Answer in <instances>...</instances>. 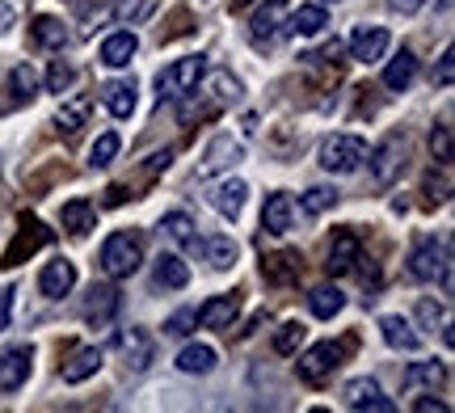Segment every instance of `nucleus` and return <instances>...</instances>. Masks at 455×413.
<instances>
[{"label": "nucleus", "mask_w": 455, "mask_h": 413, "mask_svg": "<svg viewBox=\"0 0 455 413\" xmlns=\"http://www.w3.org/2000/svg\"><path fill=\"white\" fill-rule=\"evenodd\" d=\"M207 72V60L203 55H186V60H173V64L161 72V101H181L186 93H195V84L203 81Z\"/></svg>", "instance_id": "nucleus-1"}, {"label": "nucleus", "mask_w": 455, "mask_h": 413, "mask_svg": "<svg viewBox=\"0 0 455 413\" xmlns=\"http://www.w3.org/2000/svg\"><path fill=\"white\" fill-rule=\"evenodd\" d=\"M140 241L131 236V232H114L110 241L101 245V270L110 274V279H131L135 270H140Z\"/></svg>", "instance_id": "nucleus-2"}, {"label": "nucleus", "mask_w": 455, "mask_h": 413, "mask_svg": "<svg viewBox=\"0 0 455 413\" xmlns=\"http://www.w3.org/2000/svg\"><path fill=\"white\" fill-rule=\"evenodd\" d=\"M367 161V144L358 135H329L321 144V169L329 173H355Z\"/></svg>", "instance_id": "nucleus-3"}, {"label": "nucleus", "mask_w": 455, "mask_h": 413, "mask_svg": "<svg viewBox=\"0 0 455 413\" xmlns=\"http://www.w3.org/2000/svg\"><path fill=\"white\" fill-rule=\"evenodd\" d=\"M409 274L430 282L435 274H451V245L447 241H418V249L409 253Z\"/></svg>", "instance_id": "nucleus-4"}, {"label": "nucleus", "mask_w": 455, "mask_h": 413, "mask_svg": "<svg viewBox=\"0 0 455 413\" xmlns=\"http://www.w3.org/2000/svg\"><path fill=\"white\" fill-rule=\"evenodd\" d=\"M341 401L350 405V409H371V413H392V401L379 393V384L367 380V376H358L341 388Z\"/></svg>", "instance_id": "nucleus-5"}, {"label": "nucleus", "mask_w": 455, "mask_h": 413, "mask_svg": "<svg viewBox=\"0 0 455 413\" xmlns=\"http://www.w3.org/2000/svg\"><path fill=\"white\" fill-rule=\"evenodd\" d=\"M388 43H392V34L384 26H358L350 34V55H355L358 64H375V60H384Z\"/></svg>", "instance_id": "nucleus-6"}, {"label": "nucleus", "mask_w": 455, "mask_h": 413, "mask_svg": "<svg viewBox=\"0 0 455 413\" xmlns=\"http://www.w3.org/2000/svg\"><path fill=\"white\" fill-rule=\"evenodd\" d=\"M401 165H405V139H396V135L384 139V144L371 152V178L379 186H388L392 178L401 173Z\"/></svg>", "instance_id": "nucleus-7"}, {"label": "nucleus", "mask_w": 455, "mask_h": 413, "mask_svg": "<svg viewBox=\"0 0 455 413\" xmlns=\"http://www.w3.org/2000/svg\"><path fill=\"white\" fill-rule=\"evenodd\" d=\"M338 359H341V346H333V342H321V346H312L304 359H299V376L308 384H321L338 367Z\"/></svg>", "instance_id": "nucleus-8"}, {"label": "nucleus", "mask_w": 455, "mask_h": 413, "mask_svg": "<svg viewBox=\"0 0 455 413\" xmlns=\"http://www.w3.org/2000/svg\"><path fill=\"white\" fill-rule=\"evenodd\" d=\"M30 380V346H9L0 354V388L13 393Z\"/></svg>", "instance_id": "nucleus-9"}, {"label": "nucleus", "mask_w": 455, "mask_h": 413, "mask_svg": "<svg viewBox=\"0 0 455 413\" xmlns=\"http://www.w3.org/2000/svg\"><path fill=\"white\" fill-rule=\"evenodd\" d=\"M76 287V266L72 262H47L43 274H38V291L47 299H64L68 291Z\"/></svg>", "instance_id": "nucleus-10"}, {"label": "nucleus", "mask_w": 455, "mask_h": 413, "mask_svg": "<svg viewBox=\"0 0 455 413\" xmlns=\"http://www.w3.org/2000/svg\"><path fill=\"white\" fill-rule=\"evenodd\" d=\"M236 313H241V299L236 296H215L198 308L195 321L203 325V330H228V325L236 321Z\"/></svg>", "instance_id": "nucleus-11"}, {"label": "nucleus", "mask_w": 455, "mask_h": 413, "mask_svg": "<svg viewBox=\"0 0 455 413\" xmlns=\"http://www.w3.org/2000/svg\"><path fill=\"white\" fill-rule=\"evenodd\" d=\"M244 156L241 139H232V135H220V139H212V148H207V156H203V178H212V173H224L228 165H236Z\"/></svg>", "instance_id": "nucleus-12"}, {"label": "nucleus", "mask_w": 455, "mask_h": 413, "mask_svg": "<svg viewBox=\"0 0 455 413\" xmlns=\"http://www.w3.org/2000/svg\"><path fill=\"white\" fill-rule=\"evenodd\" d=\"M47 241H51V232L43 228L38 219H26V224H21V232H17V241H13L9 249H4V262H0V266H17L21 258H26V253H34V249H43Z\"/></svg>", "instance_id": "nucleus-13"}, {"label": "nucleus", "mask_w": 455, "mask_h": 413, "mask_svg": "<svg viewBox=\"0 0 455 413\" xmlns=\"http://www.w3.org/2000/svg\"><path fill=\"white\" fill-rule=\"evenodd\" d=\"M379 330H384V342H388L392 350H405V354H418V350H422V333H413V325H409L405 316H384Z\"/></svg>", "instance_id": "nucleus-14"}, {"label": "nucleus", "mask_w": 455, "mask_h": 413, "mask_svg": "<svg viewBox=\"0 0 455 413\" xmlns=\"http://www.w3.org/2000/svg\"><path fill=\"white\" fill-rule=\"evenodd\" d=\"M291 215H295V207H291V195H270L266 199V207H261V228L266 232H275V236H283V232H291Z\"/></svg>", "instance_id": "nucleus-15"}, {"label": "nucleus", "mask_w": 455, "mask_h": 413, "mask_svg": "<svg viewBox=\"0 0 455 413\" xmlns=\"http://www.w3.org/2000/svg\"><path fill=\"white\" fill-rule=\"evenodd\" d=\"M135 51H140V38H135L131 30H118L101 43V64L106 68H127L131 60H135Z\"/></svg>", "instance_id": "nucleus-16"}, {"label": "nucleus", "mask_w": 455, "mask_h": 413, "mask_svg": "<svg viewBox=\"0 0 455 413\" xmlns=\"http://www.w3.org/2000/svg\"><path fill=\"white\" fill-rule=\"evenodd\" d=\"M283 21H287V0H266L258 13H253V38H258V43H270V38L283 30Z\"/></svg>", "instance_id": "nucleus-17"}, {"label": "nucleus", "mask_w": 455, "mask_h": 413, "mask_svg": "<svg viewBox=\"0 0 455 413\" xmlns=\"http://www.w3.org/2000/svg\"><path fill=\"white\" fill-rule=\"evenodd\" d=\"M355 262H358V236L355 232H338L333 245H329L325 270L329 274H346V270H355Z\"/></svg>", "instance_id": "nucleus-18"}, {"label": "nucleus", "mask_w": 455, "mask_h": 413, "mask_svg": "<svg viewBox=\"0 0 455 413\" xmlns=\"http://www.w3.org/2000/svg\"><path fill=\"white\" fill-rule=\"evenodd\" d=\"M101 101L114 118H131L135 115V81H110L101 84Z\"/></svg>", "instance_id": "nucleus-19"}, {"label": "nucleus", "mask_w": 455, "mask_h": 413, "mask_svg": "<svg viewBox=\"0 0 455 413\" xmlns=\"http://www.w3.org/2000/svg\"><path fill=\"white\" fill-rule=\"evenodd\" d=\"M152 279H156V287H164V291H178V287L190 282V270H186V262H181L178 253H161V258H156V270H152Z\"/></svg>", "instance_id": "nucleus-20"}, {"label": "nucleus", "mask_w": 455, "mask_h": 413, "mask_svg": "<svg viewBox=\"0 0 455 413\" xmlns=\"http://www.w3.org/2000/svg\"><path fill=\"white\" fill-rule=\"evenodd\" d=\"M244 195H249V186H244V182H232V178H228V182H220L212 190V203H215V211H220V215L236 219V215H241V207H244Z\"/></svg>", "instance_id": "nucleus-21"}, {"label": "nucleus", "mask_w": 455, "mask_h": 413, "mask_svg": "<svg viewBox=\"0 0 455 413\" xmlns=\"http://www.w3.org/2000/svg\"><path fill=\"white\" fill-rule=\"evenodd\" d=\"M101 371V350H76L72 354V363H64V384H84L89 376H98Z\"/></svg>", "instance_id": "nucleus-22"}, {"label": "nucleus", "mask_w": 455, "mask_h": 413, "mask_svg": "<svg viewBox=\"0 0 455 413\" xmlns=\"http://www.w3.org/2000/svg\"><path fill=\"white\" fill-rule=\"evenodd\" d=\"M413 76H418V60H413V51H401V55L384 68V84H388L392 93H405Z\"/></svg>", "instance_id": "nucleus-23"}, {"label": "nucleus", "mask_w": 455, "mask_h": 413, "mask_svg": "<svg viewBox=\"0 0 455 413\" xmlns=\"http://www.w3.org/2000/svg\"><path fill=\"white\" fill-rule=\"evenodd\" d=\"M89 110H93V101L89 98H72L60 106V115H55V123H60V131L64 135H76L89 123Z\"/></svg>", "instance_id": "nucleus-24"}, {"label": "nucleus", "mask_w": 455, "mask_h": 413, "mask_svg": "<svg viewBox=\"0 0 455 413\" xmlns=\"http://www.w3.org/2000/svg\"><path fill=\"white\" fill-rule=\"evenodd\" d=\"M98 224V211H93V203H84V199H72L64 203V228L72 232V236H84V232Z\"/></svg>", "instance_id": "nucleus-25"}, {"label": "nucleus", "mask_w": 455, "mask_h": 413, "mask_svg": "<svg viewBox=\"0 0 455 413\" xmlns=\"http://www.w3.org/2000/svg\"><path fill=\"white\" fill-rule=\"evenodd\" d=\"M161 228L169 232V236H173L178 245H186V249H203V241L195 236V219H190L186 211H169V215L161 219Z\"/></svg>", "instance_id": "nucleus-26"}, {"label": "nucleus", "mask_w": 455, "mask_h": 413, "mask_svg": "<svg viewBox=\"0 0 455 413\" xmlns=\"http://www.w3.org/2000/svg\"><path fill=\"white\" fill-rule=\"evenodd\" d=\"M329 26V17H325V9L321 4H299L291 13V21H287V30L291 34H321Z\"/></svg>", "instance_id": "nucleus-27"}, {"label": "nucleus", "mask_w": 455, "mask_h": 413, "mask_svg": "<svg viewBox=\"0 0 455 413\" xmlns=\"http://www.w3.org/2000/svg\"><path fill=\"white\" fill-rule=\"evenodd\" d=\"M178 367L186 376H212L215 371V350L212 346H186L178 354Z\"/></svg>", "instance_id": "nucleus-28"}, {"label": "nucleus", "mask_w": 455, "mask_h": 413, "mask_svg": "<svg viewBox=\"0 0 455 413\" xmlns=\"http://www.w3.org/2000/svg\"><path fill=\"white\" fill-rule=\"evenodd\" d=\"M308 308H312V316L329 321V316H338L341 308H346V296H341L338 287H316V291L308 296Z\"/></svg>", "instance_id": "nucleus-29"}, {"label": "nucleus", "mask_w": 455, "mask_h": 413, "mask_svg": "<svg viewBox=\"0 0 455 413\" xmlns=\"http://www.w3.org/2000/svg\"><path fill=\"white\" fill-rule=\"evenodd\" d=\"M261 274L270 282H291L295 274H299V258H295V253H275V258L261 262Z\"/></svg>", "instance_id": "nucleus-30"}, {"label": "nucleus", "mask_w": 455, "mask_h": 413, "mask_svg": "<svg viewBox=\"0 0 455 413\" xmlns=\"http://www.w3.org/2000/svg\"><path fill=\"white\" fill-rule=\"evenodd\" d=\"M123 346H127L131 371H148V363H152V338H148L144 330H131Z\"/></svg>", "instance_id": "nucleus-31"}, {"label": "nucleus", "mask_w": 455, "mask_h": 413, "mask_svg": "<svg viewBox=\"0 0 455 413\" xmlns=\"http://www.w3.org/2000/svg\"><path fill=\"white\" fill-rule=\"evenodd\" d=\"M443 376H447V371H443V363H413L405 371V393H413V388H439L443 384Z\"/></svg>", "instance_id": "nucleus-32"}, {"label": "nucleus", "mask_w": 455, "mask_h": 413, "mask_svg": "<svg viewBox=\"0 0 455 413\" xmlns=\"http://www.w3.org/2000/svg\"><path fill=\"white\" fill-rule=\"evenodd\" d=\"M203 253H207V262L215 270H228V266L236 262V245H232V236H212V241H203Z\"/></svg>", "instance_id": "nucleus-33"}, {"label": "nucleus", "mask_w": 455, "mask_h": 413, "mask_svg": "<svg viewBox=\"0 0 455 413\" xmlns=\"http://www.w3.org/2000/svg\"><path fill=\"white\" fill-rule=\"evenodd\" d=\"M34 38H38L43 47H64L68 30H64V21H55V17H38V21H34Z\"/></svg>", "instance_id": "nucleus-34"}, {"label": "nucleus", "mask_w": 455, "mask_h": 413, "mask_svg": "<svg viewBox=\"0 0 455 413\" xmlns=\"http://www.w3.org/2000/svg\"><path fill=\"white\" fill-rule=\"evenodd\" d=\"M333 203H338V190H329V186H312L308 195L299 199V207H304L308 215H325Z\"/></svg>", "instance_id": "nucleus-35"}, {"label": "nucleus", "mask_w": 455, "mask_h": 413, "mask_svg": "<svg viewBox=\"0 0 455 413\" xmlns=\"http://www.w3.org/2000/svg\"><path fill=\"white\" fill-rule=\"evenodd\" d=\"M299 342H304V325H299V321H287V325L275 333V350H278V354H295V350H299Z\"/></svg>", "instance_id": "nucleus-36"}, {"label": "nucleus", "mask_w": 455, "mask_h": 413, "mask_svg": "<svg viewBox=\"0 0 455 413\" xmlns=\"http://www.w3.org/2000/svg\"><path fill=\"white\" fill-rule=\"evenodd\" d=\"M118 148H123V139H118L114 131H106V135L98 139V144H93V152H89V161H93L98 169H101V165H110L114 156H118Z\"/></svg>", "instance_id": "nucleus-37"}, {"label": "nucleus", "mask_w": 455, "mask_h": 413, "mask_svg": "<svg viewBox=\"0 0 455 413\" xmlns=\"http://www.w3.org/2000/svg\"><path fill=\"white\" fill-rule=\"evenodd\" d=\"M34 89H38V76H34L30 68H26V64L13 68V93H17V101L34 98Z\"/></svg>", "instance_id": "nucleus-38"}, {"label": "nucleus", "mask_w": 455, "mask_h": 413, "mask_svg": "<svg viewBox=\"0 0 455 413\" xmlns=\"http://www.w3.org/2000/svg\"><path fill=\"white\" fill-rule=\"evenodd\" d=\"M430 148H435V156H439L443 165L451 161V123H439V127H435V135H430Z\"/></svg>", "instance_id": "nucleus-39"}, {"label": "nucleus", "mask_w": 455, "mask_h": 413, "mask_svg": "<svg viewBox=\"0 0 455 413\" xmlns=\"http://www.w3.org/2000/svg\"><path fill=\"white\" fill-rule=\"evenodd\" d=\"M114 308H118V291H110V287H101V291H93V304H89V316H110Z\"/></svg>", "instance_id": "nucleus-40"}, {"label": "nucleus", "mask_w": 455, "mask_h": 413, "mask_svg": "<svg viewBox=\"0 0 455 413\" xmlns=\"http://www.w3.org/2000/svg\"><path fill=\"white\" fill-rule=\"evenodd\" d=\"M68 84H72V68H68L64 60H55V64H51V76H47V89L51 93H64Z\"/></svg>", "instance_id": "nucleus-41"}, {"label": "nucleus", "mask_w": 455, "mask_h": 413, "mask_svg": "<svg viewBox=\"0 0 455 413\" xmlns=\"http://www.w3.org/2000/svg\"><path fill=\"white\" fill-rule=\"evenodd\" d=\"M190 325H195V313H190V308H181L178 316H169L164 333H169V338H186V333H190Z\"/></svg>", "instance_id": "nucleus-42"}, {"label": "nucleus", "mask_w": 455, "mask_h": 413, "mask_svg": "<svg viewBox=\"0 0 455 413\" xmlns=\"http://www.w3.org/2000/svg\"><path fill=\"white\" fill-rule=\"evenodd\" d=\"M451 76H455V55H451V47H447V51H443V60H439V72H435V81L447 89V84H451Z\"/></svg>", "instance_id": "nucleus-43"}, {"label": "nucleus", "mask_w": 455, "mask_h": 413, "mask_svg": "<svg viewBox=\"0 0 455 413\" xmlns=\"http://www.w3.org/2000/svg\"><path fill=\"white\" fill-rule=\"evenodd\" d=\"M9 316H13V291L4 287L0 291V330H9Z\"/></svg>", "instance_id": "nucleus-44"}, {"label": "nucleus", "mask_w": 455, "mask_h": 413, "mask_svg": "<svg viewBox=\"0 0 455 413\" xmlns=\"http://www.w3.org/2000/svg\"><path fill=\"white\" fill-rule=\"evenodd\" d=\"M413 409H418V413H451V409H447V401H418Z\"/></svg>", "instance_id": "nucleus-45"}, {"label": "nucleus", "mask_w": 455, "mask_h": 413, "mask_svg": "<svg viewBox=\"0 0 455 413\" xmlns=\"http://www.w3.org/2000/svg\"><path fill=\"white\" fill-rule=\"evenodd\" d=\"M422 4L426 0H392V9H396V13H418Z\"/></svg>", "instance_id": "nucleus-46"}, {"label": "nucleus", "mask_w": 455, "mask_h": 413, "mask_svg": "<svg viewBox=\"0 0 455 413\" xmlns=\"http://www.w3.org/2000/svg\"><path fill=\"white\" fill-rule=\"evenodd\" d=\"M418 313H422V321H439V308H435V304H422Z\"/></svg>", "instance_id": "nucleus-47"}]
</instances>
